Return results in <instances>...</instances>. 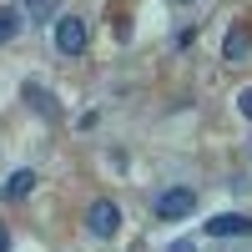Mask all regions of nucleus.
I'll list each match as a JSON object with an SVG mask.
<instances>
[{"label": "nucleus", "instance_id": "nucleus-3", "mask_svg": "<svg viewBox=\"0 0 252 252\" xmlns=\"http://www.w3.org/2000/svg\"><path fill=\"white\" fill-rule=\"evenodd\" d=\"M86 227H91L96 237H111L116 227H121V212H116V202L96 197V202H91V212H86Z\"/></svg>", "mask_w": 252, "mask_h": 252}, {"label": "nucleus", "instance_id": "nucleus-2", "mask_svg": "<svg viewBox=\"0 0 252 252\" xmlns=\"http://www.w3.org/2000/svg\"><path fill=\"white\" fill-rule=\"evenodd\" d=\"M192 207H197V192H192V187H172V192L157 197V217H161V222H177V217L192 212Z\"/></svg>", "mask_w": 252, "mask_h": 252}, {"label": "nucleus", "instance_id": "nucleus-7", "mask_svg": "<svg viewBox=\"0 0 252 252\" xmlns=\"http://www.w3.org/2000/svg\"><path fill=\"white\" fill-rule=\"evenodd\" d=\"M252 51V35L247 31H232V35H227V61H242Z\"/></svg>", "mask_w": 252, "mask_h": 252}, {"label": "nucleus", "instance_id": "nucleus-6", "mask_svg": "<svg viewBox=\"0 0 252 252\" xmlns=\"http://www.w3.org/2000/svg\"><path fill=\"white\" fill-rule=\"evenodd\" d=\"M15 31H20V10L0 5V46H5V40H15Z\"/></svg>", "mask_w": 252, "mask_h": 252}, {"label": "nucleus", "instance_id": "nucleus-8", "mask_svg": "<svg viewBox=\"0 0 252 252\" xmlns=\"http://www.w3.org/2000/svg\"><path fill=\"white\" fill-rule=\"evenodd\" d=\"M26 10H31L35 20H46V15H51V0H26Z\"/></svg>", "mask_w": 252, "mask_h": 252}, {"label": "nucleus", "instance_id": "nucleus-10", "mask_svg": "<svg viewBox=\"0 0 252 252\" xmlns=\"http://www.w3.org/2000/svg\"><path fill=\"white\" fill-rule=\"evenodd\" d=\"M0 252H10V232H5V222H0Z\"/></svg>", "mask_w": 252, "mask_h": 252}, {"label": "nucleus", "instance_id": "nucleus-1", "mask_svg": "<svg viewBox=\"0 0 252 252\" xmlns=\"http://www.w3.org/2000/svg\"><path fill=\"white\" fill-rule=\"evenodd\" d=\"M86 40H91V31H86V20H81V15H61V20H56V51H61V56H81V51H86Z\"/></svg>", "mask_w": 252, "mask_h": 252}, {"label": "nucleus", "instance_id": "nucleus-12", "mask_svg": "<svg viewBox=\"0 0 252 252\" xmlns=\"http://www.w3.org/2000/svg\"><path fill=\"white\" fill-rule=\"evenodd\" d=\"M177 5H192V0H177Z\"/></svg>", "mask_w": 252, "mask_h": 252}, {"label": "nucleus", "instance_id": "nucleus-4", "mask_svg": "<svg viewBox=\"0 0 252 252\" xmlns=\"http://www.w3.org/2000/svg\"><path fill=\"white\" fill-rule=\"evenodd\" d=\"M207 237H252V222H247V217H237V212L212 217V222H207Z\"/></svg>", "mask_w": 252, "mask_h": 252}, {"label": "nucleus", "instance_id": "nucleus-5", "mask_svg": "<svg viewBox=\"0 0 252 252\" xmlns=\"http://www.w3.org/2000/svg\"><path fill=\"white\" fill-rule=\"evenodd\" d=\"M31 187H35V172H10L5 187H0V197H5V202H20V197H31Z\"/></svg>", "mask_w": 252, "mask_h": 252}, {"label": "nucleus", "instance_id": "nucleus-9", "mask_svg": "<svg viewBox=\"0 0 252 252\" xmlns=\"http://www.w3.org/2000/svg\"><path fill=\"white\" fill-rule=\"evenodd\" d=\"M237 111H242V116H247V121H252V86H247V91H242V96H237Z\"/></svg>", "mask_w": 252, "mask_h": 252}, {"label": "nucleus", "instance_id": "nucleus-11", "mask_svg": "<svg viewBox=\"0 0 252 252\" xmlns=\"http://www.w3.org/2000/svg\"><path fill=\"white\" fill-rule=\"evenodd\" d=\"M172 252H192V242H177V247H172Z\"/></svg>", "mask_w": 252, "mask_h": 252}]
</instances>
